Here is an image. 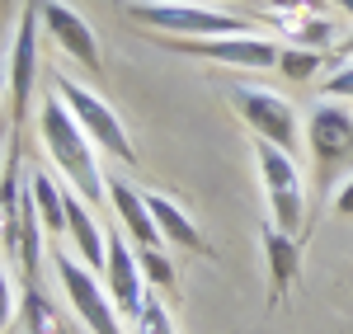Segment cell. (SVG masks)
Listing matches in <instances>:
<instances>
[{
    "instance_id": "cell-1",
    "label": "cell",
    "mask_w": 353,
    "mask_h": 334,
    "mask_svg": "<svg viewBox=\"0 0 353 334\" xmlns=\"http://www.w3.org/2000/svg\"><path fill=\"white\" fill-rule=\"evenodd\" d=\"M38 132H43V146H48V156H52V165L66 174V184L85 198V202H99L104 198V169L94 160V141L81 132V123L71 118V109L61 104V99H43V123H38Z\"/></svg>"
},
{
    "instance_id": "cell-2",
    "label": "cell",
    "mask_w": 353,
    "mask_h": 334,
    "mask_svg": "<svg viewBox=\"0 0 353 334\" xmlns=\"http://www.w3.org/2000/svg\"><path fill=\"white\" fill-rule=\"evenodd\" d=\"M137 24L161 28V33H193V38H241L250 33L241 14L212 10V5H184V0H137L128 5Z\"/></svg>"
},
{
    "instance_id": "cell-3",
    "label": "cell",
    "mask_w": 353,
    "mask_h": 334,
    "mask_svg": "<svg viewBox=\"0 0 353 334\" xmlns=\"http://www.w3.org/2000/svg\"><path fill=\"white\" fill-rule=\"evenodd\" d=\"M306 151L316 160V184L330 189L353 160V113L334 99H316L306 113Z\"/></svg>"
},
{
    "instance_id": "cell-4",
    "label": "cell",
    "mask_w": 353,
    "mask_h": 334,
    "mask_svg": "<svg viewBox=\"0 0 353 334\" xmlns=\"http://www.w3.org/2000/svg\"><path fill=\"white\" fill-rule=\"evenodd\" d=\"M52 94L71 109V118L81 123V132L94 141V146H104V151L118 156L123 165L137 160V146H132V137H128V127L118 123V113H113L94 90H85V85L71 81V76H52Z\"/></svg>"
},
{
    "instance_id": "cell-5",
    "label": "cell",
    "mask_w": 353,
    "mask_h": 334,
    "mask_svg": "<svg viewBox=\"0 0 353 334\" xmlns=\"http://www.w3.org/2000/svg\"><path fill=\"white\" fill-rule=\"evenodd\" d=\"M254 165H259V179H264V194H269V212H273V226L283 236L297 240L306 231V202H301V174H297V160L288 151H278L269 141L254 137Z\"/></svg>"
},
{
    "instance_id": "cell-6",
    "label": "cell",
    "mask_w": 353,
    "mask_h": 334,
    "mask_svg": "<svg viewBox=\"0 0 353 334\" xmlns=\"http://www.w3.org/2000/svg\"><path fill=\"white\" fill-rule=\"evenodd\" d=\"M231 94H236L241 118L254 127V137L278 146V151H288V156H297L301 132H297V109H292V99L273 94V90H264V85H236Z\"/></svg>"
},
{
    "instance_id": "cell-7",
    "label": "cell",
    "mask_w": 353,
    "mask_h": 334,
    "mask_svg": "<svg viewBox=\"0 0 353 334\" xmlns=\"http://www.w3.org/2000/svg\"><path fill=\"white\" fill-rule=\"evenodd\" d=\"M57 264V278H61V292L71 297V311L85 320V330L90 334H123V325H118V306H113L109 287H99V278L85 269L76 254H52Z\"/></svg>"
},
{
    "instance_id": "cell-8",
    "label": "cell",
    "mask_w": 353,
    "mask_h": 334,
    "mask_svg": "<svg viewBox=\"0 0 353 334\" xmlns=\"http://www.w3.org/2000/svg\"><path fill=\"white\" fill-rule=\"evenodd\" d=\"M5 81H10V113L19 123L28 99H33V85H38V0H28L24 14H19V33H14V48H10Z\"/></svg>"
},
{
    "instance_id": "cell-9",
    "label": "cell",
    "mask_w": 353,
    "mask_h": 334,
    "mask_svg": "<svg viewBox=\"0 0 353 334\" xmlns=\"http://www.w3.org/2000/svg\"><path fill=\"white\" fill-rule=\"evenodd\" d=\"M174 48L189 56H208L217 66H241V71H269V66H278V52H283L269 38H254V33H241V38H184Z\"/></svg>"
},
{
    "instance_id": "cell-10",
    "label": "cell",
    "mask_w": 353,
    "mask_h": 334,
    "mask_svg": "<svg viewBox=\"0 0 353 334\" xmlns=\"http://www.w3.org/2000/svg\"><path fill=\"white\" fill-rule=\"evenodd\" d=\"M38 14H43V28L52 33V43L71 56V61H81L85 71H99V66H104L99 38H94V28L85 24L76 10H66L61 0H38Z\"/></svg>"
},
{
    "instance_id": "cell-11",
    "label": "cell",
    "mask_w": 353,
    "mask_h": 334,
    "mask_svg": "<svg viewBox=\"0 0 353 334\" xmlns=\"http://www.w3.org/2000/svg\"><path fill=\"white\" fill-rule=\"evenodd\" d=\"M104 287H109L113 306L137 320V311L146 302V292H141V264H137V254L128 250V240L118 231L109 236V254H104Z\"/></svg>"
},
{
    "instance_id": "cell-12",
    "label": "cell",
    "mask_w": 353,
    "mask_h": 334,
    "mask_svg": "<svg viewBox=\"0 0 353 334\" xmlns=\"http://www.w3.org/2000/svg\"><path fill=\"white\" fill-rule=\"evenodd\" d=\"M109 202L118 212V222H123V231L141 250H161V226H156L151 207H146V194H137L132 184H123V179H109Z\"/></svg>"
},
{
    "instance_id": "cell-13",
    "label": "cell",
    "mask_w": 353,
    "mask_h": 334,
    "mask_svg": "<svg viewBox=\"0 0 353 334\" xmlns=\"http://www.w3.org/2000/svg\"><path fill=\"white\" fill-rule=\"evenodd\" d=\"M66 236L71 245L81 250L85 269H104V254H109V236L99 231V222L90 217V207L81 202V194H66Z\"/></svg>"
},
{
    "instance_id": "cell-14",
    "label": "cell",
    "mask_w": 353,
    "mask_h": 334,
    "mask_svg": "<svg viewBox=\"0 0 353 334\" xmlns=\"http://www.w3.org/2000/svg\"><path fill=\"white\" fill-rule=\"evenodd\" d=\"M146 207H151V217H156V226H161V240H170V245H179V250H203V236H198V226L170 202L165 194H146Z\"/></svg>"
},
{
    "instance_id": "cell-15",
    "label": "cell",
    "mask_w": 353,
    "mask_h": 334,
    "mask_svg": "<svg viewBox=\"0 0 353 334\" xmlns=\"http://www.w3.org/2000/svg\"><path fill=\"white\" fill-rule=\"evenodd\" d=\"M28 194H33V207H38V217L48 231H66V194L57 189V179L48 169H38V174H28Z\"/></svg>"
},
{
    "instance_id": "cell-16",
    "label": "cell",
    "mask_w": 353,
    "mask_h": 334,
    "mask_svg": "<svg viewBox=\"0 0 353 334\" xmlns=\"http://www.w3.org/2000/svg\"><path fill=\"white\" fill-rule=\"evenodd\" d=\"M264 254H269L273 292H283L288 282L297 278V240H292V236H283L278 226H264Z\"/></svg>"
},
{
    "instance_id": "cell-17",
    "label": "cell",
    "mask_w": 353,
    "mask_h": 334,
    "mask_svg": "<svg viewBox=\"0 0 353 334\" xmlns=\"http://www.w3.org/2000/svg\"><path fill=\"white\" fill-rule=\"evenodd\" d=\"M278 71L288 81H311L321 71V52H311V48H283L278 52Z\"/></svg>"
},
{
    "instance_id": "cell-18",
    "label": "cell",
    "mask_w": 353,
    "mask_h": 334,
    "mask_svg": "<svg viewBox=\"0 0 353 334\" xmlns=\"http://www.w3.org/2000/svg\"><path fill=\"white\" fill-rule=\"evenodd\" d=\"M137 334H174V320L161 306V297H146L141 302V311H137Z\"/></svg>"
},
{
    "instance_id": "cell-19",
    "label": "cell",
    "mask_w": 353,
    "mask_h": 334,
    "mask_svg": "<svg viewBox=\"0 0 353 334\" xmlns=\"http://www.w3.org/2000/svg\"><path fill=\"white\" fill-rule=\"evenodd\" d=\"M137 264H141V273L156 282V287H170L174 282V269H170L165 250H137Z\"/></svg>"
},
{
    "instance_id": "cell-20",
    "label": "cell",
    "mask_w": 353,
    "mask_h": 334,
    "mask_svg": "<svg viewBox=\"0 0 353 334\" xmlns=\"http://www.w3.org/2000/svg\"><path fill=\"white\" fill-rule=\"evenodd\" d=\"M24 311H28V330H33V334H52V311L43 306L38 287H28V292H24Z\"/></svg>"
},
{
    "instance_id": "cell-21",
    "label": "cell",
    "mask_w": 353,
    "mask_h": 334,
    "mask_svg": "<svg viewBox=\"0 0 353 334\" xmlns=\"http://www.w3.org/2000/svg\"><path fill=\"white\" fill-rule=\"evenodd\" d=\"M325 43H334V24H325V19H306V24L297 28V48H325Z\"/></svg>"
},
{
    "instance_id": "cell-22",
    "label": "cell",
    "mask_w": 353,
    "mask_h": 334,
    "mask_svg": "<svg viewBox=\"0 0 353 334\" xmlns=\"http://www.w3.org/2000/svg\"><path fill=\"white\" fill-rule=\"evenodd\" d=\"M325 99H353V61H344L334 76H325Z\"/></svg>"
},
{
    "instance_id": "cell-23",
    "label": "cell",
    "mask_w": 353,
    "mask_h": 334,
    "mask_svg": "<svg viewBox=\"0 0 353 334\" xmlns=\"http://www.w3.org/2000/svg\"><path fill=\"white\" fill-rule=\"evenodd\" d=\"M14 282H10V269H0V334H5V325L14 320Z\"/></svg>"
},
{
    "instance_id": "cell-24",
    "label": "cell",
    "mask_w": 353,
    "mask_h": 334,
    "mask_svg": "<svg viewBox=\"0 0 353 334\" xmlns=\"http://www.w3.org/2000/svg\"><path fill=\"white\" fill-rule=\"evenodd\" d=\"M334 212H344V217H353V174L344 179V189L334 194Z\"/></svg>"
},
{
    "instance_id": "cell-25",
    "label": "cell",
    "mask_w": 353,
    "mask_h": 334,
    "mask_svg": "<svg viewBox=\"0 0 353 334\" xmlns=\"http://www.w3.org/2000/svg\"><path fill=\"white\" fill-rule=\"evenodd\" d=\"M10 141H14V132H5V127H0V156H5V146H10Z\"/></svg>"
},
{
    "instance_id": "cell-26",
    "label": "cell",
    "mask_w": 353,
    "mask_h": 334,
    "mask_svg": "<svg viewBox=\"0 0 353 334\" xmlns=\"http://www.w3.org/2000/svg\"><path fill=\"white\" fill-rule=\"evenodd\" d=\"M334 5H339V10H344V14H353V0H334Z\"/></svg>"
},
{
    "instance_id": "cell-27",
    "label": "cell",
    "mask_w": 353,
    "mask_h": 334,
    "mask_svg": "<svg viewBox=\"0 0 353 334\" xmlns=\"http://www.w3.org/2000/svg\"><path fill=\"white\" fill-rule=\"evenodd\" d=\"M344 52H353V38H349V43H344Z\"/></svg>"
}]
</instances>
